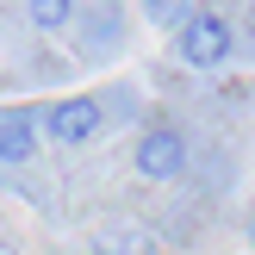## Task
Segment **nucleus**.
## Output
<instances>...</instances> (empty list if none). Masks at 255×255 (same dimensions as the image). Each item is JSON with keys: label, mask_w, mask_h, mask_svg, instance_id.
I'll use <instances>...</instances> for the list:
<instances>
[{"label": "nucleus", "mask_w": 255, "mask_h": 255, "mask_svg": "<svg viewBox=\"0 0 255 255\" xmlns=\"http://www.w3.org/2000/svg\"><path fill=\"white\" fill-rule=\"evenodd\" d=\"M94 249H100V255H162V249H156V237H149L143 224H131V218L100 224V231H94Z\"/></svg>", "instance_id": "5"}, {"label": "nucleus", "mask_w": 255, "mask_h": 255, "mask_svg": "<svg viewBox=\"0 0 255 255\" xmlns=\"http://www.w3.org/2000/svg\"><path fill=\"white\" fill-rule=\"evenodd\" d=\"M0 255H19V249H12V243H0Z\"/></svg>", "instance_id": "8"}, {"label": "nucleus", "mask_w": 255, "mask_h": 255, "mask_svg": "<svg viewBox=\"0 0 255 255\" xmlns=\"http://www.w3.org/2000/svg\"><path fill=\"white\" fill-rule=\"evenodd\" d=\"M131 162H137L143 181H174V174H187V137L174 131V125H149V131L137 137Z\"/></svg>", "instance_id": "3"}, {"label": "nucleus", "mask_w": 255, "mask_h": 255, "mask_svg": "<svg viewBox=\"0 0 255 255\" xmlns=\"http://www.w3.org/2000/svg\"><path fill=\"white\" fill-rule=\"evenodd\" d=\"M37 137H44V125L31 106H0V168H25L37 156Z\"/></svg>", "instance_id": "4"}, {"label": "nucleus", "mask_w": 255, "mask_h": 255, "mask_svg": "<svg viewBox=\"0 0 255 255\" xmlns=\"http://www.w3.org/2000/svg\"><path fill=\"white\" fill-rule=\"evenodd\" d=\"M25 19L37 31H62V25H75V0H25Z\"/></svg>", "instance_id": "6"}, {"label": "nucleus", "mask_w": 255, "mask_h": 255, "mask_svg": "<svg viewBox=\"0 0 255 255\" xmlns=\"http://www.w3.org/2000/svg\"><path fill=\"white\" fill-rule=\"evenodd\" d=\"M143 19L162 25V31H181V25L193 19V0H143Z\"/></svg>", "instance_id": "7"}, {"label": "nucleus", "mask_w": 255, "mask_h": 255, "mask_svg": "<svg viewBox=\"0 0 255 255\" xmlns=\"http://www.w3.org/2000/svg\"><path fill=\"white\" fill-rule=\"evenodd\" d=\"M231 50H237V37H231V25H224L218 12H193V19L174 31V56H181L187 69H224Z\"/></svg>", "instance_id": "1"}, {"label": "nucleus", "mask_w": 255, "mask_h": 255, "mask_svg": "<svg viewBox=\"0 0 255 255\" xmlns=\"http://www.w3.org/2000/svg\"><path fill=\"white\" fill-rule=\"evenodd\" d=\"M37 125H44V137H50V143L81 149V143H94V137H100L106 112H100V100H94V94H69V100H56V106H44V112H37Z\"/></svg>", "instance_id": "2"}]
</instances>
